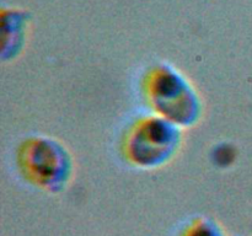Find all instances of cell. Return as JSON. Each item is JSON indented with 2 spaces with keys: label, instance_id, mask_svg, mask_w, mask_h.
I'll list each match as a JSON object with an SVG mask.
<instances>
[{
  "label": "cell",
  "instance_id": "1",
  "mask_svg": "<svg viewBox=\"0 0 252 236\" xmlns=\"http://www.w3.org/2000/svg\"><path fill=\"white\" fill-rule=\"evenodd\" d=\"M184 236H225V234L214 221L202 219L192 224L185 231Z\"/></svg>",
  "mask_w": 252,
  "mask_h": 236
}]
</instances>
